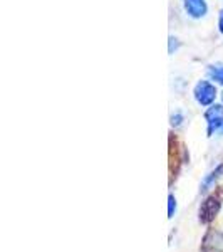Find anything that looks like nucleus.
Masks as SVG:
<instances>
[{
  "instance_id": "nucleus-8",
  "label": "nucleus",
  "mask_w": 223,
  "mask_h": 252,
  "mask_svg": "<svg viewBox=\"0 0 223 252\" xmlns=\"http://www.w3.org/2000/svg\"><path fill=\"white\" fill-rule=\"evenodd\" d=\"M168 217H173V215H175V210H176V200H175V197H173V195H169L168 197Z\"/></svg>"
},
{
  "instance_id": "nucleus-7",
  "label": "nucleus",
  "mask_w": 223,
  "mask_h": 252,
  "mask_svg": "<svg viewBox=\"0 0 223 252\" xmlns=\"http://www.w3.org/2000/svg\"><path fill=\"white\" fill-rule=\"evenodd\" d=\"M208 76L218 84H223V64H215L208 67Z\"/></svg>"
},
{
  "instance_id": "nucleus-4",
  "label": "nucleus",
  "mask_w": 223,
  "mask_h": 252,
  "mask_svg": "<svg viewBox=\"0 0 223 252\" xmlns=\"http://www.w3.org/2000/svg\"><path fill=\"white\" fill-rule=\"evenodd\" d=\"M183 3H185L186 14L193 19L205 17L206 12H208V5H206L205 0H183Z\"/></svg>"
},
{
  "instance_id": "nucleus-2",
  "label": "nucleus",
  "mask_w": 223,
  "mask_h": 252,
  "mask_svg": "<svg viewBox=\"0 0 223 252\" xmlns=\"http://www.w3.org/2000/svg\"><path fill=\"white\" fill-rule=\"evenodd\" d=\"M205 120L208 123V135H213V131H218L223 125V106L222 104H212L205 113Z\"/></svg>"
},
{
  "instance_id": "nucleus-3",
  "label": "nucleus",
  "mask_w": 223,
  "mask_h": 252,
  "mask_svg": "<svg viewBox=\"0 0 223 252\" xmlns=\"http://www.w3.org/2000/svg\"><path fill=\"white\" fill-rule=\"evenodd\" d=\"M218 210H220V198L215 197V195H212V197H208L206 200L203 202V205H201L200 209V220L208 223L212 222L215 217H217Z\"/></svg>"
},
{
  "instance_id": "nucleus-10",
  "label": "nucleus",
  "mask_w": 223,
  "mask_h": 252,
  "mask_svg": "<svg viewBox=\"0 0 223 252\" xmlns=\"http://www.w3.org/2000/svg\"><path fill=\"white\" fill-rule=\"evenodd\" d=\"M181 121H183V116H181L180 113H176V115L171 116V126H180Z\"/></svg>"
},
{
  "instance_id": "nucleus-9",
  "label": "nucleus",
  "mask_w": 223,
  "mask_h": 252,
  "mask_svg": "<svg viewBox=\"0 0 223 252\" xmlns=\"http://www.w3.org/2000/svg\"><path fill=\"white\" fill-rule=\"evenodd\" d=\"M178 47H180V42L175 37H169V54H173Z\"/></svg>"
},
{
  "instance_id": "nucleus-12",
  "label": "nucleus",
  "mask_w": 223,
  "mask_h": 252,
  "mask_svg": "<svg viewBox=\"0 0 223 252\" xmlns=\"http://www.w3.org/2000/svg\"><path fill=\"white\" fill-rule=\"evenodd\" d=\"M218 133H222V135H223V125H222V128L218 129Z\"/></svg>"
},
{
  "instance_id": "nucleus-5",
  "label": "nucleus",
  "mask_w": 223,
  "mask_h": 252,
  "mask_svg": "<svg viewBox=\"0 0 223 252\" xmlns=\"http://www.w3.org/2000/svg\"><path fill=\"white\" fill-rule=\"evenodd\" d=\"M205 252H223V234L212 232L205 239Z\"/></svg>"
},
{
  "instance_id": "nucleus-1",
  "label": "nucleus",
  "mask_w": 223,
  "mask_h": 252,
  "mask_svg": "<svg viewBox=\"0 0 223 252\" xmlns=\"http://www.w3.org/2000/svg\"><path fill=\"white\" fill-rule=\"evenodd\" d=\"M193 94L196 103H200L201 106H208V104H212L215 101V97H217V88L212 83H208V81H200L195 86Z\"/></svg>"
},
{
  "instance_id": "nucleus-13",
  "label": "nucleus",
  "mask_w": 223,
  "mask_h": 252,
  "mask_svg": "<svg viewBox=\"0 0 223 252\" xmlns=\"http://www.w3.org/2000/svg\"><path fill=\"white\" fill-rule=\"evenodd\" d=\"M222 99H223V94H222Z\"/></svg>"
},
{
  "instance_id": "nucleus-6",
  "label": "nucleus",
  "mask_w": 223,
  "mask_h": 252,
  "mask_svg": "<svg viewBox=\"0 0 223 252\" xmlns=\"http://www.w3.org/2000/svg\"><path fill=\"white\" fill-rule=\"evenodd\" d=\"M222 177H223V165L217 166V168H215L213 172L205 178L203 185H201V192H206V190H210V187H213L215 182H217L218 178H222Z\"/></svg>"
},
{
  "instance_id": "nucleus-11",
  "label": "nucleus",
  "mask_w": 223,
  "mask_h": 252,
  "mask_svg": "<svg viewBox=\"0 0 223 252\" xmlns=\"http://www.w3.org/2000/svg\"><path fill=\"white\" fill-rule=\"evenodd\" d=\"M218 27H220V32L223 34V9L220 10V19H218Z\"/></svg>"
}]
</instances>
